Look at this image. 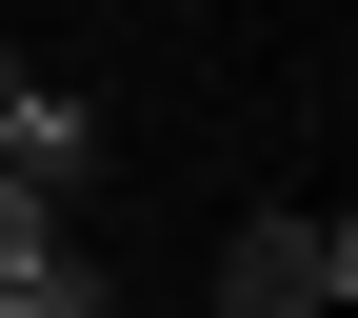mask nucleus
<instances>
[{
	"label": "nucleus",
	"mask_w": 358,
	"mask_h": 318,
	"mask_svg": "<svg viewBox=\"0 0 358 318\" xmlns=\"http://www.w3.org/2000/svg\"><path fill=\"white\" fill-rule=\"evenodd\" d=\"M0 100H20V60H0Z\"/></svg>",
	"instance_id": "obj_5"
},
{
	"label": "nucleus",
	"mask_w": 358,
	"mask_h": 318,
	"mask_svg": "<svg viewBox=\"0 0 358 318\" xmlns=\"http://www.w3.org/2000/svg\"><path fill=\"white\" fill-rule=\"evenodd\" d=\"M358 298V219H239V239H219V318H338Z\"/></svg>",
	"instance_id": "obj_1"
},
{
	"label": "nucleus",
	"mask_w": 358,
	"mask_h": 318,
	"mask_svg": "<svg viewBox=\"0 0 358 318\" xmlns=\"http://www.w3.org/2000/svg\"><path fill=\"white\" fill-rule=\"evenodd\" d=\"M20 259H60V199H40V179H0V279H20Z\"/></svg>",
	"instance_id": "obj_4"
},
{
	"label": "nucleus",
	"mask_w": 358,
	"mask_h": 318,
	"mask_svg": "<svg viewBox=\"0 0 358 318\" xmlns=\"http://www.w3.org/2000/svg\"><path fill=\"white\" fill-rule=\"evenodd\" d=\"M0 318H120V298H100V259H20V279H0Z\"/></svg>",
	"instance_id": "obj_3"
},
{
	"label": "nucleus",
	"mask_w": 358,
	"mask_h": 318,
	"mask_svg": "<svg viewBox=\"0 0 358 318\" xmlns=\"http://www.w3.org/2000/svg\"><path fill=\"white\" fill-rule=\"evenodd\" d=\"M0 179H40V199H80V179H100V120H80L60 80H20V100H0Z\"/></svg>",
	"instance_id": "obj_2"
}]
</instances>
